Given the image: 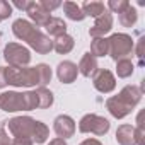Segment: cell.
Instances as JSON below:
<instances>
[{"label":"cell","instance_id":"obj_4","mask_svg":"<svg viewBox=\"0 0 145 145\" xmlns=\"http://www.w3.org/2000/svg\"><path fill=\"white\" fill-rule=\"evenodd\" d=\"M4 58L10 67H24L31 60V53L19 43H9L4 50Z\"/></svg>","mask_w":145,"mask_h":145},{"label":"cell","instance_id":"obj_6","mask_svg":"<svg viewBox=\"0 0 145 145\" xmlns=\"http://www.w3.org/2000/svg\"><path fill=\"white\" fill-rule=\"evenodd\" d=\"M0 109L7 113H16V111H27L26 106V96L21 92H4L0 94Z\"/></svg>","mask_w":145,"mask_h":145},{"label":"cell","instance_id":"obj_25","mask_svg":"<svg viewBox=\"0 0 145 145\" xmlns=\"http://www.w3.org/2000/svg\"><path fill=\"white\" fill-rule=\"evenodd\" d=\"M48 135H50V130L44 123L41 121H36V126H34V133H33V142L36 143H44L48 140Z\"/></svg>","mask_w":145,"mask_h":145},{"label":"cell","instance_id":"obj_31","mask_svg":"<svg viewBox=\"0 0 145 145\" xmlns=\"http://www.w3.org/2000/svg\"><path fill=\"white\" fill-rule=\"evenodd\" d=\"M0 145H10V140L4 130H0Z\"/></svg>","mask_w":145,"mask_h":145},{"label":"cell","instance_id":"obj_1","mask_svg":"<svg viewBox=\"0 0 145 145\" xmlns=\"http://www.w3.org/2000/svg\"><path fill=\"white\" fill-rule=\"evenodd\" d=\"M51 80V68L44 63L36 67H7L5 68V82L16 87H44Z\"/></svg>","mask_w":145,"mask_h":145},{"label":"cell","instance_id":"obj_5","mask_svg":"<svg viewBox=\"0 0 145 145\" xmlns=\"http://www.w3.org/2000/svg\"><path fill=\"white\" fill-rule=\"evenodd\" d=\"M108 130H109V121L97 114H86L79 123V131H82V133L104 135Z\"/></svg>","mask_w":145,"mask_h":145},{"label":"cell","instance_id":"obj_2","mask_svg":"<svg viewBox=\"0 0 145 145\" xmlns=\"http://www.w3.org/2000/svg\"><path fill=\"white\" fill-rule=\"evenodd\" d=\"M133 50V41L128 34H113L108 39V53L118 61L121 58H128Z\"/></svg>","mask_w":145,"mask_h":145},{"label":"cell","instance_id":"obj_26","mask_svg":"<svg viewBox=\"0 0 145 145\" xmlns=\"http://www.w3.org/2000/svg\"><path fill=\"white\" fill-rule=\"evenodd\" d=\"M36 96H38V104H39V108H50V106L53 104V94H51L48 89H44V87L36 89Z\"/></svg>","mask_w":145,"mask_h":145},{"label":"cell","instance_id":"obj_35","mask_svg":"<svg viewBox=\"0 0 145 145\" xmlns=\"http://www.w3.org/2000/svg\"><path fill=\"white\" fill-rule=\"evenodd\" d=\"M17 9H22V10H26V7H27V2H16L14 4Z\"/></svg>","mask_w":145,"mask_h":145},{"label":"cell","instance_id":"obj_29","mask_svg":"<svg viewBox=\"0 0 145 145\" xmlns=\"http://www.w3.org/2000/svg\"><path fill=\"white\" fill-rule=\"evenodd\" d=\"M39 4H41V7H43L44 10H48V12H51L53 9H56V7L61 5L60 2H46V0H43V2H39Z\"/></svg>","mask_w":145,"mask_h":145},{"label":"cell","instance_id":"obj_8","mask_svg":"<svg viewBox=\"0 0 145 145\" xmlns=\"http://www.w3.org/2000/svg\"><path fill=\"white\" fill-rule=\"evenodd\" d=\"M53 128H55V133L58 135V138L65 140L75 133V121L67 114H60V116H56Z\"/></svg>","mask_w":145,"mask_h":145},{"label":"cell","instance_id":"obj_11","mask_svg":"<svg viewBox=\"0 0 145 145\" xmlns=\"http://www.w3.org/2000/svg\"><path fill=\"white\" fill-rule=\"evenodd\" d=\"M27 44H29L33 50H36L38 53H41V55H46V53H50V51L53 50V41H51L46 34H43L39 29L27 39Z\"/></svg>","mask_w":145,"mask_h":145},{"label":"cell","instance_id":"obj_16","mask_svg":"<svg viewBox=\"0 0 145 145\" xmlns=\"http://www.w3.org/2000/svg\"><path fill=\"white\" fill-rule=\"evenodd\" d=\"M79 72L84 75V77H92L96 72H97V60H96V56H92L91 53H86L84 56H82V60H80V63H79Z\"/></svg>","mask_w":145,"mask_h":145},{"label":"cell","instance_id":"obj_27","mask_svg":"<svg viewBox=\"0 0 145 145\" xmlns=\"http://www.w3.org/2000/svg\"><path fill=\"white\" fill-rule=\"evenodd\" d=\"M130 5V2H126V0H118V2H116V0H111V2H108V7L111 9V10H114V12H121V10H125L126 7Z\"/></svg>","mask_w":145,"mask_h":145},{"label":"cell","instance_id":"obj_9","mask_svg":"<svg viewBox=\"0 0 145 145\" xmlns=\"http://www.w3.org/2000/svg\"><path fill=\"white\" fill-rule=\"evenodd\" d=\"M77 74H79V68L74 61L65 60V61L58 63V67H56V75H58L60 82H63V84H72L77 79Z\"/></svg>","mask_w":145,"mask_h":145},{"label":"cell","instance_id":"obj_33","mask_svg":"<svg viewBox=\"0 0 145 145\" xmlns=\"http://www.w3.org/2000/svg\"><path fill=\"white\" fill-rule=\"evenodd\" d=\"M80 145H103L99 140H96V138H87V140H84Z\"/></svg>","mask_w":145,"mask_h":145},{"label":"cell","instance_id":"obj_34","mask_svg":"<svg viewBox=\"0 0 145 145\" xmlns=\"http://www.w3.org/2000/svg\"><path fill=\"white\" fill-rule=\"evenodd\" d=\"M48 145H67V142H65L63 138H55V140H51Z\"/></svg>","mask_w":145,"mask_h":145},{"label":"cell","instance_id":"obj_13","mask_svg":"<svg viewBox=\"0 0 145 145\" xmlns=\"http://www.w3.org/2000/svg\"><path fill=\"white\" fill-rule=\"evenodd\" d=\"M12 31H14L16 38H19V39H22V41H27V39L38 31V27H36L34 24H31L29 21H26V19H17V21L12 24Z\"/></svg>","mask_w":145,"mask_h":145},{"label":"cell","instance_id":"obj_15","mask_svg":"<svg viewBox=\"0 0 145 145\" xmlns=\"http://www.w3.org/2000/svg\"><path fill=\"white\" fill-rule=\"evenodd\" d=\"M106 106H108L109 113H111L114 118H125V116L131 111V108H130V106H126V104L118 97V96L109 97V99L106 101Z\"/></svg>","mask_w":145,"mask_h":145},{"label":"cell","instance_id":"obj_18","mask_svg":"<svg viewBox=\"0 0 145 145\" xmlns=\"http://www.w3.org/2000/svg\"><path fill=\"white\" fill-rule=\"evenodd\" d=\"M74 44H75L74 38L68 36V34L58 36V38L53 41V48H55V51H56V53H60V55L70 53V51H72V48H74Z\"/></svg>","mask_w":145,"mask_h":145},{"label":"cell","instance_id":"obj_19","mask_svg":"<svg viewBox=\"0 0 145 145\" xmlns=\"http://www.w3.org/2000/svg\"><path fill=\"white\" fill-rule=\"evenodd\" d=\"M44 27H46V33L51 34V36H55V38L67 34V24H65V21L60 19V17H51Z\"/></svg>","mask_w":145,"mask_h":145},{"label":"cell","instance_id":"obj_17","mask_svg":"<svg viewBox=\"0 0 145 145\" xmlns=\"http://www.w3.org/2000/svg\"><path fill=\"white\" fill-rule=\"evenodd\" d=\"M118 97H120L126 106L133 108V106L140 101V97H142V91H140L138 87H135V86H126V87L120 92Z\"/></svg>","mask_w":145,"mask_h":145},{"label":"cell","instance_id":"obj_32","mask_svg":"<svg viewBox=\"0 0 145 145\" xmlns=\"http://www.w3.org/2000/svg\"><path fill=\"white\" fill-rule=\"evenodd\" d=\"M7 82H5V68L4 67H0V89L5 87Z\"/></svg>","mask_w":145,"mask_h":145},{"label":"cell","instance_id":"obj_12","mask_svg":"<svg viewBox=\"0 0 145 145\" xmlns=\"http://www.w3.org/2000/svg\"><path fill=\"white\" fill-rule=\"evenodd\" d=\"M26 12L29 14L31 21H34V22H36V26H46V24H48V21L51 19L50 12H48V10H44V9L41 7V4H39V2H27Z\"/></svg>","mask_w":145,"mask_h":145},{"label":"cell","instance_id":"obj_7","mask_svg":"<svg viewBox=\"0 0 145 145\" xmlns=\"http://www.w3.org/2000/svg\"><path fill=\"white\" fill-rule=\"evenodd\" d=\"M92 80H94V87L104 94L111 92L116 87V80H114L113 74L109 70H104V68H97V72L92 75Z\"/></svg>","mask_w":145,"mask_h":145},{"label":"cell","instance_id":"obj_24","mask_svg":"<svg viewBox=\"0 0 145 145\" xmlns=\"http://www.w3.org/2000/svg\"><path fill=\"white\" fill-rule=\"evenodd\" d=\"M91 55L92 56H104V55H108V39L94 38V41L91 44Z\"/></svg>","mask_w":145,"mask_h":145},{"label":"cell","instance_id":"obj_22","mask_svg":"<svg viewBox=\"0 0 145 145\" xmlns=\"http://www.w3.org/2000/svg\"><path fill=\"white\" fill-rule=\"evenodd\" d=\"M120 22H121V26H125V27H131V26L137 22V10H135L131 5H128L125 10L120 12Z\"/></svg>","mask_w":145,"mask_h":145},{"label":"cell","instance_id":"obj_28","mask_svg":"<svg viewBox=\"0 0 145 145\" xmlns=\"http://www.w3.org/2000/svg\"><path fill=\"white\" fill-rule=\"evenodd\" d=\"M10 14H12V7H10V4L4 2V0H0V21L10 17Z\"/></svg>","mask_w":145,"mask_h":145},{"label":"cell","instance_id":"obj_14","mask_svg":"<svg viewBox=\"0 0 145 145\" xmlns=\"http://www.w3.org/2000/svg\"><path fill=\"white\" fill-rule=\"evenodd\" d=\"M116 140L120 145H135V143H138L137 130L131 125H121L116 130Z\"/></svg>","mask_w":145,"mask_h":145},{"label":"cell","instance_id":"obj_3","mask_svg":"<svg viewBox=\"0 0 145 145\" xmlns=\"http://www.w3.org/2000/svg\"><path fill=\"white\" fill-rule=\"evenodd\" d=\"M7 126H9V131L16 138H31L33 140L36 120H33L29 116H17V118H12L10 121H7Z\"/></svg>","mask_w":145,"mask_h":145},{"label":"cell","instance_id":"obj_21","mask_svg":"<svg viewBox=\"0 0 145 145\" xmlns=\"http://www.w3.org/2000/svg\"><path fill=\"white\" fill-rule=\"evenodd\" d=\"M63 12H65V16H67L68 19H72V21H84V19H86L82 9H80L75 2H65V4H63Z\"/></svg>","mask_w":145,"mask_h":145},{"label":"cell","instance_id":"obj_20","mask_svg":"<svg viewBox=\"0 0 145 145\" xmlns=\"http://www.w3.org/2000/svg\"><path fill=\"white\" fill-rule=\"evenodd\" d=\"M82 12H84V16L87 17V16H92V17H99V16H103L108 9H106V5L103 4V2H86L82 7Z\"/></svg>","mask_w":145,"mask_h":145},{"label":"cell","instance_id":"obj_30","mask_svg":"<svg viewBox=\"0 0 145 145\" xmlns=\"http://www.w3.org/2000/svg\"><path fill=\"white\" fill-rule=\"evenodd\" d=\"M34 142L31 138H14L10 145H33Z\"/></svg>","mask_w":145,"mask_h":145},{"label":"cell","instance_id":"obj_23","mask_svg":"<svg viewBox=\"0 0 145 145\" xmlns=\"http://www.w3.org/2000/svg\"><path fill=\"white\" fill-rule=\"evenodd\" d=\"M116 74H118V77H121V79H126V77H130V75L133 74V63H131L130 58H121V60H118Z\"/></svg>","mask_w":145,"mask_h":145},{"label":"cell","instance_id":"obj_10","mask_svg":"<svg viewBox=\"0 0 145 145\" xmlns=\"http://www.w3.org/2000/svg\"><path fill=\"white\" fill-rule=\"evenodd\" d=\"M111 27H113V16L106 10L103 16H99V17L96 19L94 26L89 29V34H91L92 38H103L106 33L111 31Z\"/></svg>","mask_w":145,"mask_h":145}]
</instances>
